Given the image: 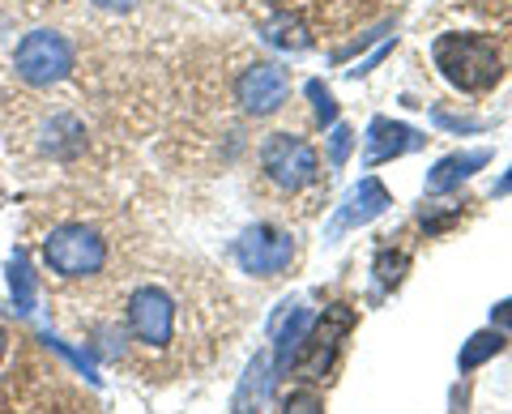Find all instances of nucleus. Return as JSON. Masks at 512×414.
<instances>
[{"instance_id":"1","label":"nucleus","mask_w":512,"mask_h":414,"mask_svg":"<svg viewBox=\"0 0 512 414\" xmlns=\"http://www.w3.org/2000/svg\"><path fill=\"white\" fill-rule=\"evenodd\" d=\"M431 60L444 73V82H453L466 94L491 90L504 73L500 52H495V43L487 35H440L431 43Z\"/></svg>"},{"instance_id":"2","label":"nucleus","mask_w":512,"mask_h":414,"mask_svg":"<svg viewBox=\"0 0 512 414\" xmlns=\"http://www.w3.org/2000/svg\"><path fill=\"white\" fill-rule=\"evenodd\" d=\"M107 257H111V248L103 240V231L90 227V222H60L43 240V261L64 282H82V278L103 274Z\"/></svg>"},{"instance_id":"3","label":"nucleus","mask_w":512,"mask_h":414,"mask_svg":"<svg viewBox=\"0 0 512 414\" xmlns=\"http://www.w3.org/2000/svg\"><path fill=\"white\" fill-rule=\"evenodd\" d=\"M124 329L141 350H171L180 333V299L158 282L137 286L124 299Z\"/></svg>"},{"instance_id":"4","label":"nucleus","mask_w":512,"mask_h":414,"mask_svg":"<svg viewBox=\"0 0 512 414\" xmlns=\"http://www.w3.org/2000/svg\"><path fill=\"white\" fill-rule=\"evenodd\" d=\"M355 308L350 304H329L325 316L312 325V333H303V342H299V359L291 363V368L303 376V380H325L329 368H333V359H338V350L342 342L350 338V329H355Z\"/></svg>"},{"instance_id":"5","label":"nucleus","mask_w":512,"mask_h":414,"mask_svg":"<svg viewBox=\"0 0 512 414\" xmlns=\"http://www.w3.org/2000/svg\"><path fill=\"white\" fill-rule=\"evenodd\" d=\"M13 69L30 86H56L73 69V43L56 30H30L13 52Z\"/></svg>"},{"instance_id":"6","label":"nucleus","mask_w":512,"mask_h":414,"mask_svg":"<svg viewBox=\"0 0 512 414\" xmlns=\"http://www.w3.org/2000/svg\"><path fill=\"white\" fill-rule=\"evenodd\" d=\"M261 167H265L269 180L282 188V193H299V188L316 184L320 158H316V150H312L303 137H295V133H274V137H269L265 146H261Z\"/></svg>"},{"instance_id":"7","label":"nucleus","mask_w":512,"mask_h":414,"mask_svg":"<svg viewBox=\"0 0 512 414\" xmlns=\"http://www.w3.org/2000/svg\"><path fill=\"white\" fill-rule=\"evenodd\" d=\"M235 261L252 278H278L282 269H291V261H295V240L286 231L261 222V227L244 231V240L235 244Z\"/></svg>"},{"instance_id":"8","label":"nucleus","mask_w":512,"mask_h":414,"mask_svg":"<svg viewBox=\"0 0 512 414\" xmlns=\"http://www.w3.org/2000/svg\"><path fill=\"white\" fill-rule=\"evenodd\" d=\"M239 103H244L248 116H274V111L291 99V77L278 65H252L244 77H239Z\"/></svg>"},{"instance_id":"9","label":"nucleus","mask_w":512,"mask_h":414,"mask_svg":"<svg viewBox=\"0 0 512 414\" xmlns=\"http://www.w3.org/2000/svg\"><path fill=\"white\" fill-rule=\"evenodd\" d=\"M389 205H393L389 188H384L376 175H367V180H359V188H350L342 214H338V222H333V235L346 231V227H367V222H376Z\"/></svg>"},{"instance_id":"10","label":"nucleus","mask_w":512,"mask_h":414,"mask_svg":"<svg viewBox=\"0 0 512 414\" xmlns=\"http://www.w3.org/2000/svg\"><path fill=\"white\" fill-rule=\"evenodd\" d=\"M423 137L410 129V124H397V120H372V129H367V167L376 163H389V158H402L410 150H419Z\"/></svg>"},{"instance_id":"11","label":"nucleus","mask_w":512,"mask_h":414,"mask_svg":"<svg viewBox=\"0 0 512 414\" xmlns=\"http://www.w3.org/2000/svg\"><path fill=\"white\" fill-rule=\"evenodd\" d=\"M274 359L269 355H256L248 363V372L244 380H239V389L231 397V414H265V402H269V393H274Z\"/></svg>"},{"instance_id":"12","label":"nucleus","mask_w":512,"mask_h":414,"mask_svg":"<svg viewBox=\"0 0 512 414\" xmlns=\"http://www.w3.org/2000/svg\"><path fill=\"white\" fill-rule=\"evenodd\" d=\"M491 163L487 150H466V154H448L440 158L436 167L427 175V193H448V188H457L461 180H470L474 171H483Z\"/></svg>"},{"instance_id":"13","label":"nucleus","mask_w":512,"mask_h":414,"mask_svg":"<svg viewBox=\"0 0 512 414\" xmlns=\"http://www.w3.org/2000/svg\"><path fill=\"white\" fill-rule=\"evenodd\" d=\"M303 333H308V312L303 308H286L278 321H274V376L286 372L295 363V350L303 342Z\"/></svg>"},{"instance_id":"14","label":"nucleus","mask_w":512,"mask_h":414,"mask_svg":"<svg viewBox=\"0 0 512 414\" xmlns=\"http://www.w3.org/2000/svg\"><path fill=\"white\" fill-rule=\"evenodd\" d=\"M82 146H86V129H82V124H77L73 116H56V120L43 129V150L56 154V158H73Z\"/></svg>"},{"instance_id":"15","label":"nucleus","mask_w":512,"mask_h":414,"mask_svg":"<svg viewBox=\"0 0 512 414\" xmlns=\"http://www.w3.org/2000/svg\"><path fill=\"white\" fill-rule=\"evenodd\" d=\"M504 350V338H500V329H483V333H474V338L461 346V372H474L478 363H487L491 355H500Z\"/></svg>"},{"instance_id":"16","label":"nucleus","mask_w":512,"mask_h":414,"mask_svg":"<svg viewBox=\"0 0 512 414\" xmlns=\"http://www.w3.org/2000/svg\"><path fill=\"white\" fill-rule=\"evenodd\" d=\"M265 43L286 47V52H303V47H308V30H303V22H295V18H278V22L265 26Z\"/></svg>"},{"instance_id":"17","label":"nucleus","mask_w":512,"mask_h":414,"mask_svg":"<svg viewBox=\"0 0 512 414\" xmlns=\"http://www.w3.org/2000/svg\"><path fill=\"white\" fill-rule=\"evenodd\" d=\"M9 282H13V299H18V312H30V304H35V282H30L26 257L13 261V269H9Z\"/></svg>"},{"instance_id":"18","label":"nucleus","mask_w":512,"mask_h":414,"mask_svg":"<svg viewBox=\"0 0 512 414\" xmlns=\"http://www.w3.org/2000/svg\"><path fill=\"white\" fill-rule=\"evenodd\" d=\"M376 274H380V282L384 286H397L402 282V274H406V252H393L389 248H380V257H376Z\"/></svg>"},{"instance_id":"19","label":"nucleus","mask_w":512,"mask_h":414,"mask_svg":"<svg viewBox=\"0 0 512 414\" xmlns=\"http://www.w3.org/2000/svg\"><path fill=\"white\" fill-rule=\"evenodd\" d=\"M308 99L316 107V120L320 124H338V103H333V94L320 86V82H308Z\"/></svg>"},{"instance_id":"20","label":"nucleus","mask_w":512,"mask_h":414,"mask_svg":"<svg viewBox=\"0 0 512 414\" xmlns=\"http://www.w3.org/2000/svg\"><path fill=\"white\" fill-rule=\"evenodd\" d=\"M350 146H355V133H350L346 124H333V133H329V163L333 167H346Z\"/></svg>"},{"instance_id":"21","label":"nucleus","mask_w":512,"mask_h":414,"mask_svg":"<svg viewBox=\"0 0 512 414\" xmlns=\"http://www.w3.org/2000/svg\"><path fill=\"white\" fill-rule=\"evenodd\" d=\"M282 414H325V402H320V397H316L312 389H299V393L286 397Z\"/></svg>"},{"instance_id":"22","label":"nucleus","mask_w":512,"mask_h":414,"mask_svg":"<svg viewBox=\"0 0 512 414\" xmlns=\"http://www.w3.org/2000/svg\"><path fill=\"white\" fill-rule=\"evenodd\" d=\"M436 124H444V129H457V133H474V129H483L478 120H457V116H448V111H436Z\"/></svg>"},{"instance_id":"23","label":"nucleus","mask_w":512,"mask_h":414,"mask_svg":"<svg viewBox=\"0 0 512 414\" xmlns=\"http://www.w3.org/2000/svg\"><path fill=\"white\" fill-rule=\"evenodd\" d=\"M94 5L107 9V13H128V9L137 5V0H94Z\"/></svg>"},{"instance_id":"24","label":"nucleus","mask_w":512,"mask_h":414,"mask_svg":"<svg viewBox=\"0 0 512 414\" xmlns=\"http://www.w3.org/2000/svg\"><path fill=\"white\" fill-rule=\"evenodd\" d=\"M491 321H500V325H508V329H512V299H504L500 308H491Z\"/></svg>"},{"instance_id":"25","label":"nucleus","mask_w":512,"mask_h":414,"mask_svg":"<svg viewBox=\"0 0 512 414\" xmlns=\"http://www.w3.org/2000/svg\"><path fill=\"white\" fill-rule=\"evenodd\" d=\"M495 193H512V171L504 175V180H500V184H495Z\"/></svg>"},{"instance_id":"26","label":"nucleus","mask_w":512,"mask_h":414,"mask_svg":"<svg viewBox=\"0 0 512 414\" xmlns=\"http://www.w3.org/2000/svg\"><path fill=\"white\" fill-rule=\"evenodd\" d=\"M5 350H9V333L0 329V359H5Z\"/></svg>"}]
</instances>
